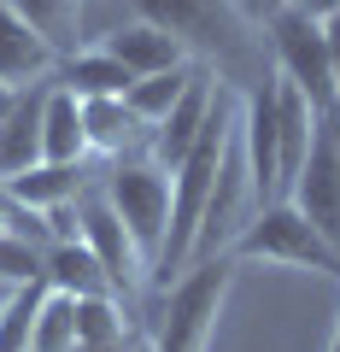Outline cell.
Listing matches in <instances>:
<instances>
[{
    "mask_svg": "<svg viewBox=\"0 0 340 352\" xmlns=\"http://www.w3.org/2000/svg\"><path fill=\"white\" fill-rule=\"evenodd\" d=\"M235 129H240V106H235L229 88H217V106H212V118H205L194 153L170 170V229H164L159 276H170L177 264L194 258V241H200L205 206H212V188H217V170H223L229 147H235Z\"/></svg>",
    "mask_w": 340,
    "mask_h": 352,
    "instance_id": "cell-1",
    "label": "cell"
},
{
    "mask_svg": "<svg viewBox=\"0 0 340 352\" xmlns=\"http://www.w3.org/2000/svg\"><path fill=\"white\" fill-rule=\"evenodd\" d=\"M229 288H235V258L229 252L200 258L177 288L164 294L159 323H152V352H205L217 335V317L229 305Z\"/></svg>",
    "mask_w": 340,
    "mask_h": 352,
    "instance_id": "cell-2",
    "label": "cell"
},
{
    "mask_svg": "<svg viewBox=\"0 0 340 352\" xmlns=\"http://www.w3.org/2000/svg\"><path fill=\"white\" fill-rule=\"evenodd\" d=\"M235 264H288V270H317V276L340 282V252L311 229V217L293 200H270L252 212V223L229 241Z\"/></svg>",
    "mask_w": 340,
    "mask_h": 352,
    "instance_id": "cell-3",
    "label": "cell"
},
{
    "mask_svg": "<svg viewBox=\"0 0 340 352\" xmlns=\"http://www.w3.org/2000/svg\"><path fill=\"white\" fill-rule=\"evenodd\" d=\"M141 12V24L177 36L188 53H212L223 65H240L252 53L247 41V12L235 0H129Z\"/></svg>",
    "mask_w": 340,
    "mask_h": 352,
    "instance_id": "cell-4",
    "label": "cell"
},
{
    "mask_svg": "<svg viewBox=\"0 0 340 352\" xmlns=\"http://www.w3.org/2000/svg\"><path fill=\"white\" fill-rule=\"evenodd\" d=\"M270 53H276V76L293 82L305 100L317 106V118H335L340 112V82H335V59H328V36L317 18H305L299 6L270 18Z\"/></svg>",
    "mask_w": 340,
    "mask_h": 352,
    "instance_id": "cell-5",
    "label": "cell"
},
{
    "mask_svg": "<svg viewBox=\"0 0 340 352\" xmlns=\"http://www.w3.org/2000/svg\"><path fill=\"white\" fill-rule=\"evenodd\" d=\"M106 206H112L117 217H124V229L135 235L141 258L159 264L164 252V229H170V170H159V164L147 159V153H129V159H117L112 170H106Z\"/></svg>",
    "mask_w": 340,
    "mask_h": 352,
    "instance_id": "cell-6",
    "label": "cell"
},
{
    "mask_svg": "<svg viewBox=\"0 0 340 352\" xmlns=\"http://www.w3.org/2000/svg\"><path fill=\"white\" fill-rule=\"evenodd\" d=\"M76 235L94 247V258L106 264V276H112V288H117V300L124 305H135L141 300V288H147V276H152V264L141 258V247H135V235L124 229V217L106 206V194H82L76 200Z\"/></svg>",
    "mask_w": 340,
    "mask_h": 352,
    "instance_id": "cell-7",
    "label": "cell"
},
{
    "mask_svg": "<svg viewBox=\"0 0 340 352\" xmlns=\"http://www.w3.org/2000/svg\"><path fill=\"white\" fill-rule=\"evenodd\" d=\"M240 153H247V182L252 200L270 206L282 200V141H276V71L252 82L247 106H240Z\"/></svg>",
    "mask_w": 340,
    "mask_h": 352,
    "instance_id": "cell-8",
    "label": "cell"
},
{
    "mask_svg": "<svg viewBox=\"0 0 340 352\" xmlns=\"http://www.w3.org/2000/svg\"><path fill=\"white\" fill-rule=\"evenodd\" d=\"M288 200L299 206V212L311 217V229L340 252V147H335V129H328V118L317 124L311 159H305V170L293 176Z\"/></svg>",
    "mask_w": 340,
    "mask_h": 352,
    "instance_id": "cell-9",
    "label": "cell"
},
{
    "mask_svg": "<svg viewBox=\"0 0 340 352\" xmlns=\"http://www.w3.org/2000/svg\"><path fill=\"white\" fill-rule=\"evenodd\" d=\"M65 53L18 12L12 0H0V82L6 88H30V82H47L59 71Z\"/></svg>",
    "mask_w": 340,
    "mask_h": 352,
    "instance_id": "cell-10",
    "label": "cell"
},
{
    "mask_svg": "<svg viewBox=\"0 0 340 352\" xmlns=\"http://www.w3.org/2000/svg\"><path fill=\"white\" fill-rule=\"evenodd\" d=\"M212 106H217V82L200 71V76L188 82V94L170 106V118L147 129V159L159 164V170H177V164L194 153V141H200V129H205V118H212Z\"/></svg>",
    "mask_w": 340,
    "mask_h": 352,
    "instance_id": "cell-11",
    "label": "cell"
},
{
    "mask_svg": "<svg viewBox=\"0 0 340 352\" xmlns=\"http://www.w3.org/2000/svg\"><path fill=\"white\" fill-rule=\"evenodd\" d=\"M41 282H47L53 294H71V300H100V294H112V300H117L106 264L94 258V247L82 235L47 241V252H41Z\"/></svg>",
    "mask_w": 340,
    "mask_h": 352,
    "instance_id": "cell-12",
    "label": "cell"
},
{
    "mask_svg": "<svg viewBox=\"0 0 340 352\" xmlns=\"http://www.w3.org/2000/svg\"><path fill=\"white\" fill-rule=\"evenodd\" d=\"M6 188V200L12 206H24V212H36V217H59L65 206H76L82 194H89V170L82 164H30L24 176H12V182H0Z\"/></svg>",
    "mask_w": 340,
    "mask_h": 352,
    "instance_id": "cell-13",
    "label": "cell"
},
{
    "mask_svg": "<svg viewBox=\"0 0 340 352\" xmlns=\"http://www.w3.org/2000/svg\"><path fill=\"white\" fill-rule=\"evenodd\" d=\"M94 47L112 53L129 76H159V71H177V65L194 59L177 36H164V30H152V24H124V30H112V36H100Z\"/></svg>",
    "mask_w": 340,
    "mask_h": 352,
    "instance_id": "cell-14",
    "label": "cell"
},
{
    "mask_svg": "<svg viewBox=\"0 0 340 352\" xmlns=\"http://www.w3.org/2000/svg\"><path fill=\"white\" fill-rule=\"evenodd\" d=\"M47 88L53 82H30L18 94V106L0 124V182L24 176L30 164H41V112H47Z\"/></svg>",
    "mask_w": 340,
    "mask_h": 352,
    "instance_id": "cell-15",
    "label": "cell"
},
{
    "mask_svg": "<svg viewBox=\"0 0 340 352\" xmlns=\"http://www.w3.org/2000/svg\"><path fill=\"white\" fill-rule=\"evenodd\" d=\"M82 129H89V153H112V159H129V153H147V124L129 112L124 94H94L82 100Z\"/></svg>",
    "mask_w": 340,
    "mask_h": 352,
    "instance_id": "cell-16",
    "label": "cell"
},
{
    "mask_svg": "<svg viewBox=\"0 0 340 352\" xmlns=\"http://www.w3.org/2000/svg\"><path fill=\"white\" fill-rule=\"evenodd\" d=\"M41 159H47V164H82V159H89L82 100H76L65 82L47 88V112H41Z\"/></svg>",
    "mask_w": 340,
    "mask_h": 352,
    "instance_id": "cell-17",
    "label": "cell"
},
{
    "mask_svg": "<svg viewBox=\"0 0 340 352\" xmlns=\"http://www.w3.org/2000/svg\"><path fill=\"white\" fill-rule=\"evenodd\" d=\"M59 76L65 88H71L76 100H94V94H129V82L135 76L124 71V65L112 59V53H100V47H82V53H65L59 59Z\"/></svg>",
    "mask_w": 340,
    "mask_h": 352,
    "instance_id": "cell-18",
    "label": "cell"
},
{
    "mask_svg": "<svg viewBox=\"0 0 340 352\" xmlns=\"http://www.w3.org/2000/svg\"><path fill=\"white\" fill-rule=\"evenodd\" d=\"M194 76H200V65H177V71H159V76H135L124 100H129V112L152 129V124H164V118H170V106L188 94Z\"/></svg>",
    "mask_w": 340,
    "mask_h": 352,
    "instance_id": "cell-19",
    "label": "cell"
},
{
    "mask_svg": "<svg viewBox=\"0 0 340 352\" xmlns=\"http://www.w3.org/2000/svg\"><path fill=\"white\" fill-rule=\"evenodd\" d=\"M129 340V317H124V300L100 294V300H76V346H117Z\"/></svg>",
    "mask_w": 340,
    "mask_h": 352,
    "instance_id": "cell-20",
    "label": "cell"
},
{
    "mask_svg": "<svg viewBox=\"0 0 340 352\" xmlns=\"http://www.w3.org/2000/svg\"><path fill=\"white\" fill-rule=\"evenodd\" d=\"M30 352H82L76 346V300L71 294H53L41 300L36 329H30Z\"/></svg>",
    "mask_w": 340,
    "mask_h": 352,
    "instance_id": "cell-21",
    "label": "cell"
},
{
    "mask_svg": "<svg viewBox=\"0 0 340 352\" xmlns=\"http://www.w3.org/2000/svg\"><path fill=\"white\" fill-rule=\"evenodd\" d=\"M41 300H47V282H24V288L6 294V305H0V352H30V329H36Z\"/></svg>",
    "mask_w": 340,
    "mask_h": 352,
    "instance_id": "cell-22",
    "label": "cell"
},
{
    "mask_svg": "<svg viewBox=\"0 0 340 352\" xmlns=\"http://www.w3.org/2000/svg\"><path fill=\"white\" fill-rule=\"evenodd\" d=\"M12 6H18V12H24L59 53H71L76 24H82V0H12Z\"/></svg>",
    "mask_w": 340,
    "mask_h": 352,
    "instance_id": "cell-23",
    "label": "cell"
},
{
    "mask_svg": "<svg viewBox=\"0 0 340 352\" xmlns=\"http://www.w3.org/2000/svg\"><path fill=\"white\" fill-rule=\"evenodd\" d=\"M41 241L18 235V229H0V288H24V282H41Z\"/></svg>",
    "mask_w": 340,
    "mask_h": 352,
    "instance_id": "cell-24",
    "label": "cell"
},
{
    "mask_svg": "<svg viewBox=\"0 0 340 352\" xmlns=\"http://www.w3.org/2000/svg\"><path fill=\"white\" fill-rule=\"evenodd\" d=\"M235 6H240V12L252 18V24H270V18H276V12H288L293 0H235Z\"/></svg>",
    "mask_w": 340,
    "mask_h": 352,
    "instance_id": "cell-25",
    "label": "cell"
},
{
    "mask_svg": "<svg viewBox=\"0 0 340 352\" xmlns=\"http://www.w3.org/2000/svg\"><path fill=\"white\" fill-rule=\"evenodd\" d=\"M293 6H299L305 18H317V24H323V18H335V12H340V0H293Z\"/></svg>",
    "mask_w": 340,
    "mask_h": 352,
    "instance_id": "cell-26",
    "label": "cell"
},
{
    "mask_svg": "<svg viewBox=\"0 0 340 352\" xmlns=\"http://www.w3.org/2000/svg\"><path fill=\"white\" fill-rule=\"evenodd\" d=\"M323 36H328V59H335V82H340V12L323 18Z\"/></svg>",
    "mask_w": 340,
    "mask_h": 352,
    "instance_id": "cell-27",
    "label": "cell"
},
{
    "mask_svg": "<svg viewBox=\"0 0 340 352\" xmlns=\"http://www.w3.org/2000/svg\"><path fill=\"white\" fill-rule=\"evenodd\" d=\"M18 94H24V88H6V82H0V124H6V112L18 106Z\"/></svg>",
    "mask_w": 340,
    "mask_h": 352,
    "instance_id": "cell-28",
    "label": "cell"
},
{
    "mask_svg": "<svg viewBox=\"0 0 340 352\" xmlns=\"http://www.w3.org/2000/svg\"><path fill=\"white\" fill-rule=\"evenodd\" d=\"M89 352H152V346H135V340H117V346H89Z\"/></svg>",
    "mask_w": 340,
    "mask_h": 352,
    "instance_id": "cell-29",
    "label": "cell"
},
{
    "mask_svg": "<svg viewBox=\"0 0 340 352\" xmlns=\"http://www.w3.org/2000/svg\"><path fill=\"white\" fill-rule=\"evenodd\" d=\"M328 352H340V317H335V335H328Z\"/></svg>",
    "mask_w": 340,
    "mask_h": 352,
    "instance_id": "cell-30",
    "label": "cell"
},
{
    "mask_svg": "<svg viewBox=\"0 0 340 352\" xmlns=\"http://www.w3.org/2000/svg\"><path fill=\"white\" fill-rule=\"evenodd\" d=\"M328 129H335V147H340V112H335V118H328Z\"/></svg>",
    "mask_w": 340,
    "mask_h": 352,
    "instance_id": "cell-31",
    "label": "cell"
},
{
    "mask_svg": "<svg viewBox=\"0 0 340 352\" xmlns=\"http://www.w3.org/2000/svg\"><path fill=\"white\" fill-rule=\"evenodd\" d=\"M6 294H12V288H0V305H6Z\"/></svg>",
    "mask_w": 340,
    "mask_h": 352,
    "instance_id": "cell-32",
    "label": "cell"
}]
</instances>
